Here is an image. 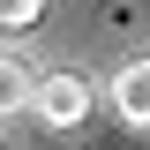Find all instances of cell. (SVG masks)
Instances as JSON below:
<instances>
[{
    "label": "cell",
    "instance_id": "cell-1",
    "mask_svg": "<svg viewBox=\"0 0 150 150\" xmlns=\"http://www.w3.org/2000/svg\"><path fill=\"white\" fill-rule=\"evenodd\" d=\"M30 112L45 120V128H83V120H90V75H75V68H45Z\"/></svg>",
    "mask_w": 150,
    "mask_h": 150
},
{
    "label": "cell",
    "instance_id": "cell-2",
    "mask_svg": "<svg viewBox=\"0 0 150 150\" xmlns=\"http://www.w3.org/2000/svg\"><path fill=\"white\" fill-rule=\"evenodd\" d=\"M112 112L128 128H150V60H128V68L112 75Z\"/></svg>",
    "mask_w": 150,
    "mask_h": 150
},
{
    "label": "cell",
    "instance_id": "cell-3",
    "mask_svg": "<svg viewBox=\"0 0 150 150\" xmlns=\"http://www.w3.org/2000/svg\"><path fill=\"white\" fill-rule=\"evenodd\" d=\"M38 83H45V75H38L23 53H8V68H0V112H23V105H38Z\"/></svg>",
    "mask_w": 150,
    "mask_h": 150
},
{
    "label": "cell",
    "instance_id": "cell-4",
    "mask_svg": "<svg viewBox=\"0 0 150 150\" xmlns=\"http://www.w3.org/2000/svg\"><path fill=\"white\" fill-rule=\"evenodd\" d=\"M38 15H45V0H0V23L8 30H30Z\"/></svg>",
    "mask_w": 150,
    "mask_h": 150
}]
</instances>
